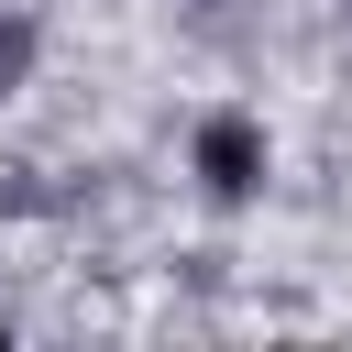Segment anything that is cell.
I'll return each instance as SVG.
<instances>
[{"label":"cell","mask_w":352,"mask_h":352,"mask_svg":"<svg viewBox=\"0 0 352 352\" xmlns=\"http://www.w3.org/2000/svg\"><path fill=\"white\" fill-rule=\"evenodd\" d=\"M198 165H209V187H253V132H242V121H209Z\"/></svg>","instance_id":"6da1fadb"}]
</instances>
